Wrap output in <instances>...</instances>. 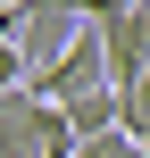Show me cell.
I'll use <instances>...</instances> for the list:
<instances>
[{
	"mask_svg": "<svg viewBox=\"0 0 150 158\" xmlns=\"http://www.w3.org/2000/svg\"><path fill=\"white\" fill-rule=\"evenodd\" d=\"M84 25H92V17H84L75 0H17V8H0V33H17V50L33 58V75H42L50 58H67Z\"/></svg>",
	"mask_w": 150,
	"mask_h": 158,
	"instance_id": "1",
	"label": "cell"
},
{
	"mask_svg": "<svg viewBox=\"0 0 150 158\" xmlns=\"http://www.w3.org/2000/svg\"><path fill=\"white\" fill-rule=\"evenodd\" d=\"M109 83H117V75H109V42H100V25H84V33H75V50H67V58H50L25 92H33V100H84V92H109Z\"/></svg>",
	"mask_w": 150,
	"mask_h": 158,
	"instance_id": "2",
	"label": "cell"
},
{
	"mask_svg": "<svg viewBox=\"0 0 150 158\" xmlns=\"http://www.w3.org/2000/svg\"><path fill=\"white\" fill-rule=\"evenodd\" d=\"M100 42H109V75H117V92H134V83L150 75V8L109 17V25H100Z\"/></svg>",
	"mask_w": 150,
	"mask_h": 158,
	"instance_id": "3",
	"label": "cell"
},
{
	"mask_svg": "<svg viewBox=\"0 0 150 158\" xmlns=\"http://www.w3.org/2000/svg\"><path fill=\"white\" fill-rule=\"evenodd\" d=\"M67 108V125H75V142H92V133H117L125 125V92L109 83V92H84V100H58Z\"/></svg>",
	"mask_w": 150,
	"mask_h": 158,
	"instance_id": "4",
	"label": "cell"
},
{
	"mask_svg": "<svg viewBox=\"0 0 150 158\" xmlns=\"http://www.w3.org/2000/svg\"><path fill=\"white\" fill-rule=\"evenodd\" d=\"M25 83H33V58L17 50V33H0V100H8V92H25Z\"/></svg>",
	"mask_w": 150,
	"mask_h": 158,
	"instance_id": "5",
	"label": "cell"
},
{
	"mask_svg": "<svg viewBox=\"0 0 150 158\" xmlns=\"http://www.w3.org/2000/svg\"><path fill=\"white\" fill-rule=\"evenodd\" d=\"M75 158H142V142L117 125V133H92V142H75Z\"/></svg>",
	"mask_w": 150,
	"mask_h": 158,
	"instance_id": "6",
	"label": "cell"
},
{
	"mask_svg": "<svg viewBox=\"0 0 150 158\" xmlns=\"http://www.w3.org/2000/svg\"><path fill=\"white\" fill-rule=\"evenodd\" d=\"M0 8H17V0H0Z\"/></svg>",
	"mask_w": 150,
	"mask_h": 158,
	"instance_id": "7",
	"label": "cell"
},
{
	"mask_svg": "<svg viewBox=\"0 0 150 158\" xmlns=\"http://www.w3.org/2000/svg\"><path fill=\"white\" fill-rule=\"evenodd\" d=\"M142 158H150V150H142Z\"/></svg>",
	"mask_w": 150,
	"mask_h": 158,
	"instance_id": "8",
	"label": "cell"
}]
</instances>
